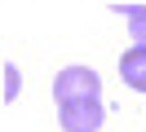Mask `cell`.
I'll return each mask as SVG.
<instances>
[{
    "instance_id": "cell-1",
    "label": "cell",
    "mask_w": 146,
    "mask_h": 132,
    "mask_svg": "<svg viewBox=\"0 0 146 132\" xmlns=\"http://www.w3.org/2000/svg\"><path fill=\"white\" fill-rule=\"evenodd\" d=\"M53 97H58V106L102 101V79L93 75L89 66H66V70H58V79H53Z\"/></svg>"
},
{
    "instance_id": "cell-2",
    "label": "cell",
    "mask_w": 146,
    "mask_h": 132,
    "mask_svg": "<svg viewBox=\"0 0 146 132\" xmlns=\"http://www.w3.org/2000/svg\"><path fill=\"white\" fill-rule=\"evenodd\" d=\"M58 123H62V132H98L102 128V101L58 106Z\"/></svg>"
},
{
    "instance_id": "cell-3",
    "label": "cell",
    "mask_w": 146,
    "mask_h": 132,
    "mask_svg": "<svg viewBox=\"0 0 146 132\" xmlns=\"http://www.w3.org/2000/svg\"><path fill=\"white\" fill-rule=\"evenodd\" d=\"M119 75H124L128 88H137V93H146V49H133L119 57Z\"/></svg>"
},
{
    "instance_id": "cell-4",
    "label": "cell",
    "mask_w": 146,
    "mask_h": 132,
    "mask_svg": "<svg viewBox=\"0 0 146 132\" xmlns=\"http://www.w3.org/2000/svg\"><path fill=\"white\" fill-rule=\"evenodd\" d=\"M115 9L128 18V35H133V44L146 49V5H115Z\"/></svg>"
},
{
    "instance_id": "cell-5",
    "label": "cell",
    "mask_w": 146,
    "mask_h": 132,
    "mask_svg": "<svg viewBox=\"0 0 146 132\" xmlns=\"http://www.w3.org/2000/svg\"><path fill=\"white\" fill-rule=\"evenodd\" d=\"M13 97H18V70L5 66V101H13Z\"/></svg>"
}]
</instances>
